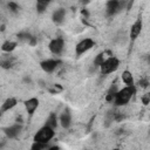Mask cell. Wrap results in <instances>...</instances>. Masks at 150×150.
Segmentation results:
<instances>
[{
    "instance_id": "cell-13",
    "label": "cell",
    "mask_w": 150,
    "mask_h": 150,
    "mask_svg": "<svg viewBox=\"0 0 150 150\" xmlns=\"http://www.w3.org/2000/svg\"><path fill=\"white\" fill-rule=\"evenodd\" d=\"M16 104H18V100H16L15 97H7V98L2 102V104H1V107H0V110H1L2 112L9 111V110H12L14 107H16Z\"/></svg>"
},
{
    "instance_id": "cell-14",
    "label": "cell",
    "mask_w": 150,
    "mask_h": 150,
    "mask_svg": "<svg viewBox=\"0 0 150 150\" xmlns=\"http://www.w3.org/2000/svg\"><path fill=\"white\" fill-rule=\"evenodd\" d=\"M121 79H122V82L125 84V86H134L135 84V80H134V75L130 70H123L122 71V75H121Z\"/></svg>"
},
{
    "instance_id": "cell-2",
    "label": "cell",
    "mask_w": 150,
    "mask_h": 150,
    "mask_svg": "<svg viewBox=\"0 0 150 150\" xmlns=\"http://www.w3.org/2000/svg\"><path fill=\"white\" fill-rule=\"evenodd\" d=\"M54 136H55V129H53L48 125H43L35 132L33 141L40 142V143H49L54 138Z\"/></svg>"
},
{
    "instance_id": "cell-4",
    "label": "cell",
    "mask_w": 150,
    "mask_h": 150,
    "mask_svg": "<svg viewBox=\"0 0 150 150\" xmlns=\"http://www.w3.org/2000/svg\"><path fill=\"white\" fill-rule=\"evenodd\" d=\"M94 47H95V41L93 39H90V38H84V39H82L81 41H79L76 43L75 53H76L77 56H80V55L87 53L88 50H90Z\"/></svg>"
},
{
    "instance_id": "cell-18",
    "label": "cell",
    "mask_w": 150,
    "mask_h": 150,
    "mask_svg": "<svg viewBox=\"0 0 150 150\" xmlns=\"http://www.w3.org/2000/svg\"><path fill=\"white\" fill-rule=\"evenodd\" d=\"M33 150H43V149H52L53 146L48 145V143H40V142H34L33 141V144L30 146Z\"/></svg>"
},
{
    "instance_id": "cell-8",
    "label": "cell",
    "mask_w": 150,
    "mask_h": 150,
    "mask_svg": "<svg viewBox=\"0 0 150 150\" xmlns=\"http://www.w3.org/2000/svg\"><path fill=\"white\" fill-rule=\"evenodd\" d=\"M142 28H143V20H142L141 18H138V19L131 25V27H130L129 36H130L131 41H135V40L138 38V35H139L141 32H142Z\"/></svg>"
},
{
    "instance_id": "cell-9",
    "label": "cell",
    "mask_w": 150,
    "mask_h": 150,
    "mask_svg": "<svg viewBox=\"0 0 150 150\" xmlns=\"http://www.w3.org/2000/svg\"><path fill=\"white\" fill-rule=\"evenodd\" d=\"M21 130H22V127L20 124H13V125H9V127H6L2 129V131L7 138H16L19 136V134L21 132Z\"/></svg>"
},
{
    "instance_id": "cell-15",
    "label": "cell",
    "mask_w": 150,
    "mask_h": 150,
    "mask_svg": "<svg viewBox=\"0 0 150 150\" xmlns=\"http://www.w3.org/2000/svg\"><path fill=\"white\" fill-rule=\"evenodd\" d=\"M18 43L15 41H12V40H7L5 41L2 45H1V50L5 52V53H12L15 48H16Z\"/></svg>"
},
{
    "instance_id": "cell-21",
    "label": "cell",
    "mask_w": 150,
    "mask_h": 150,
    "mask_svg": "<svg viewBox=\"0 0 150 150\" xmlns=\"http://www.w3.org/2000/svg\"><path fill=\"white\" fill-rule=\"evenodd\" d=\"M7 6H8V9H9L12 13H14V14H16V13L19 12V9H20L19 5H18L16 2H14V1H9Z\"/></svg>"
},
{
    "instance_id": "cell-23",
    "label": "cell",
    "mask_w": 150,
    "mask_h": 150,
    "mask_svg": "<svg viewBox=\"0 0 150 150\" xmlns=\"http://www.w3.org/2000/svg\"><path fill=\"white\" fill-rule=\"evenodd\" d=\"M2 114H4V112H2L1 110H0V118H1V116H2Z\"/></svg>"
},
{
    "instance_id": "cell-16",
    "label": "cell",
    "mask_w": 150,
    "mask_h": 150,
    "mask_svg": "<svg viewBox=\"0 0 150 150\" xmlns=\"http://www.w3.org/2000/svg\"><path fill=\"white\" fill-rule=\"evenodd\" d=\"M59 120H57V116H56V114L55 112H50L49 115H48V117H47V120H46V123H45V125H48V127H50V128H53V129H55L56 127H57V122Z\"/></svg>"
},
{
    "instance_id": "cell-22",
    "label": "cell",
    "mask_w": 150,
    "mask_h": 150,
    "mask_svg": "<svg viewBox=\"0 0 150 150\" xmlns=\"http://www.w3.org/2000/svg\"><path fill=\"white\" fill-rule=\"evenodd\" d=\"M141 100H142V103H143L144 105H148V104L150 103V95H149V94H145L144 96L141 97Z\"/></svg>"
},
{
    "instance_id": "cell-6",
    "label": "cell",
    "mask_w": 150,
    "mask_h": 150,
    "mask_svg": "<svg viewBox=\"0 0 150 150\" xmlns=\"http://www.w3.org/2000/svg\"><path fill=\"white\" fill-rule=\"evenodd\" d=\"M123 9L122 0H108L105 4V13L108 16H114Z\"/></svg>"
},
{
    "instance_id": "cell-17",
    "label": "cell",
    "mask_w": 150,
    "mask_h": 150,
    "mask_svg": "<svg viewBox=\"0 0 150 150\" xmlns=\"http://www.w3.org/2000/svg\"><path fill=\"white\" fill-rule=\"evenodd\" d=\"M52 2V0H36V11L38 13H43L47 7L49 6V4Z\"/></svg>"
},
{
    "instance_id": "cell-12",
    "label": "cell",
    "mask_w": 150,
    "mask_h": 150,
    "mask_svg": "<svg viewBox=\"0 0 150 150\" xmlns=\"http://www.w3.org/2000/svg\"><path fill=\"white\" fill-rule=\"evenodd\" d=\"M64 19H66V9H64V8H57V9H55V11L53 12V14H52V20H53V22H54L55 25H61V23H63Z\"/></svg>"
},
{
    "instance_id": "cell-3",
    "label": "cell",
    "mask_w": 150,
    "mask_h": 150,
    "mask_svg": "<svg viewBox=\"0 0 150 150\" xmlns=\"http://www.w3.org/2000/svg\"><path fill=\"white\" fill-rule=\"evenodd\" d=\"M120 67V60L116 56H108L98 67L100 68V73L102 75H109L114 71H116Z\"/></svg>"
},
{
    "instance_id": "cell-19",
    "label": "cell",
    "mask_w": 150,
    "mask_h": 150,
    "mask_svg": "<svg viewBox=\"0 0 150 150\" xmlns=\"http://www.w3.org/2000/svg\"><path fill=\"white\" fill-rule=\"evenodd\" d=\"M30 38H32V34L28 32H20L18 34V40L22 41V42H29Z\"/></svg>"
},
{
    "instance_id": "cell-1",
    "label": "cell",
    "mask_w": 150,
    "mask_h": 150,
    "mask_svg": "<svg viewBox=\"0 0 150 150\" xmlns=\"http://www.w3.org/2000/svg\"><path fill=\"white\" fill-rule=\"evenodd\" d=\"M136 86H124L123 88L121 89H117L115 96H114V100H112V103L116 105V107H123V105H127L129 103V101L134 97V95L136 94Z\"/></svg>"
},
{
    "instance_id": "cell-11",
    "label": "cell",
    "mask_w": 150,
    "mask_h": 150,
    "mask_svg": "<svg viewBox=\"0 0 150 150\" xmlns=\"http://www.w3.org/2000/svg\"><path fill=\"white\" fill-rule=\"evenodd\" d=\"M59 121H60V124H61L62 128L68 129L71 124V114H70V111L68 109H64L61 112V115L59 117Z\"/></svg>"
},
{
    "instance_id": "cell-20",
    "label": "cell",
    "mask_w": 150,
    "mask_h": 150,
    "mask_svg": "<svg viewBox=\"0 0 150 150\" xmlns=\"http://www.w3.org/2000/svg\"><path fill=\"white\" fill-rule=\"evenodd\" d=\"M105 59H107L105 53H104V52H102V53H100V54H97V55L95 56V59H94V64H95L96 67H100V66H101V63H102Z\"/></svg>"
},
{
    "instance_id": "cell-5",
    "label": "cell",
    "mask_w": 150,
    "mask_h": 150,
    "mask_svg": "<svg viewBox=\"0 0 150 150\" xmlns=\"http://www.w3.org/2000/svg\"><path fill=\"white\" fill-rule=\"evenodd\" d=\"M48 49L53 55H61L64 50V40L62 38H54L53 40H50V42L48 43Z\"/></svg>"
},
{
    "instance_id": "cell-10",
    "label": "cell",
    "mask_w": 150,
    "mask_h": 150,
    "mask_svg": "<svg viewBox=\"0 0 150 150\" xmlns=\"http://www.w3.org/2000/svg\"><path fill=\"white\" fill-rule=\"evenodd\" d=\"M23 104H25V109H26L27 114H28V115H33V114L35 112V110L38 109L40 102H39V98H36V97H30V98L26 100Z\"/></svg>"
},
{
    "instance_id": "cell-7",
    "label": "cell",
    "mask_w": 150,
    "mask_h": 150,
    "mask_svg": "<svg viewBox=\"0 0 150 150\" xmlns=\"http://www.w3.org/2000/svg\"><path fill=\"white\" fill-rule=\"evenodd\" d=\"M60 64H61V60H59V59H47V60H43L40 62L41 69L47 74L53 73Z\"/></svg>"
}]
</instances>
